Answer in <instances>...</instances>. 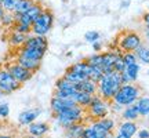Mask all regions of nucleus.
I'll return each mask as SVG.
<instances>
[{
  "instance_id": "obj_1",
  "label": "nucleus",
  "mask_w": 149,
  "mask_h": 138,
  "mask_svg": "<svg viewBox=\"0 0 149 138\" xmlns=\"http://www.w3.org/2000/svg\"><path fill=\"white\" fill-rule=\"evenodd\" d=\"M97 84H98V89H97L98 95L105 101H112V98L119 90V87L123 84L122 75L116 70H113L111 73H104L101 79L97 82Z\"/></svg>"
},
{
  "instance_id": "obj_2",
  "label": "nucleus",
  "mask_w": 149,
  "mask_h": 138,
  "mask_svg": "<svg viewBox=\"0 0 149 138\" xmlns=\"http://www.w3.org/2000/svg\"><path fill=\"white\" fill-rule=\"evenodd\" d=\"M139 94H141V90L137 86L131 84V83H123L116 91V94L113 95L112 101L122 106H130L134 102L138 101Z\"/></svg>"
},
{
  "instance_id": "obj_3",
  "label": "nucleus",
  "mask_w": 149,
  "mask_h": 138,
  "mask_svg": "<svg viewBox=\"0 0 149 138\" xmlns=\"http://www.w3.org/2000/svg\"><path fill=\"white\" fill-rule=\"evenodd\" d=\"M83 115H84V108L76 104V105L70 106L68 109L57 113L55 117H57V120H58L59 124L66 128V127H69L70 124H73V123L81 122Z\"/></svg>"
},
{
  "instance_id": "obj_4",
  "label": "nucleus",
  "mask_w": 149,
  "mask_h": 138,
  "mask_svg": "<svg viewBox=\"0 0 149 138\" xmlns=\"http://www.w3.org/2000/svg\"><path fill=\"white\" fill-rule=\"evenodd\" d=\"M53 24H54L53 13L50 10H43L42 14L33 21L31 31L37 36H46L50 32V29L53 28Z\"/></svg>"
},
{
  "instance_id": "obj_5",
  "label": "nucleus",
  "mask_w": 149,
  "mask_h": 138,
  "mask_svg": "<svg viewBox=\"0 0 149 138\" xmlns=\"http://www.w3.org/2000/svg\"><path fill=\"white\" fill-rule=\"evenodd\" d=\"M141 44H142V37L135 32H124L119 40V47L124 53H133Z\"/></svg>"
},
{
  "instance_id": "obj_6",
  "label": "nucleus",
  "mask_w": 149,
  "mask_h": 138,
  "mask_svg": "<svg viewBox=\"0 0 149 138\" xmlns=\"http://www.w3.org/2000/svg\"><path fill=\"white\" fill-rule=\"evenodd\" d=\"M88 108V113H90L91 117H95V119H104V117L108 116L109 113V105H108V101L102 100L100 95L93 97V101L90 102V105L87 106Z\"/></svg>"
},
{
  "instance_id": "obj_7",
  "label": "nucleus",
  "mask_w": 149,
  "mask_h": 138,
  "mask_svg": "<svg viewBox=\"0 0 149 138\" xmlns=\"http://www.w3.org/2000/svg\"><path fill=\"white\" fill-rule=\"evenodd\" d=\"M21 87V83H18L13 75L7 69H0V91L4 94H11Z\"/></svg>"
},
{
  "instance_id": "obj_8",
  "label": "nucleus",
  "mask_w": 149,
  "mask_h": 138,
  "mask_svg": "<svg viewBox=\"0 0 149 138\" xmlns=\"http://www.w3.org/2000/svg\"><path fill=\"white\" fill-rule=\"evenodd\" d=\"M43 10H44V8L42 7V4L35 3V4L28 11H25V13H22V14H14V15H15V22H19V24H25V25L32 26L33 21L42 14Z\"/></svg>"
},
{
  "instance_id": "obj_9",
  "label": "nucleus",
  "mask_w": 149,
  "mask_h": 138,
  "mask_svg": "<svg viewBox=\"0 0 149 138\" xmlns=\"http://www.w3.org/2000/svg\"><path fill=\"white\" fill-rule=\"evenodd\" d=\"M7 70L10 72L11 75H13V77L18 82V83H26L28 80L32 79L33 76V72H31V70H28L26 68H24V66H21L19 64H10L8 66H7Z\"/></svg>"
},
{
  "instance_id": "obj_10",
  "label": "nucleus",
  "mask_w": 149,
  "mask_h": 138,
  "mask_svg": "<svg viewBox=\"0 0 149 138\" xmlns=\"http://www.w3.org/2000/svg\"><path fill=\"white\" fill-rule=\"evenodd\" d=\"M91 127H93V130L95 131L97 137L101 138L105 133L113 130V127H115V122H113L112 119H107V117H104V119H98L97 122H94L93 124H91Z\"/></svg>"
},
{
  "instance_id": "obj_11",
  "label": "nucleus",
  "mask_w": 149,
  "mask_h": 138,
  "mask_svg": "<svg viewBox=\"0 0 149 138\" xmlns=\"http://www.w3.org/2000/svg\"><path fill=\"white\" fill-rule=\"evenodd\" d=\"M24 47H29V48H37V50H43V51H47L48 47V42L44 36H28L25 43L22 44Z\"/></svg>"
},
{
  "instance_id": "obj_12",
  "label": "nucleus",
  "mask_w": 149,
  "mask_h": 138,
  "mask_svg": "<svg viewBox=\"0 0 149 138\" xmlns=\"http://www.w3.org/2000/svg\"><path fill=\"white\" fill-rule=\"evenodd\" d=\"M117 57H119V53H115V51H108V53H102V65L101 69L104 73H111L113 72V65L116 62Z\"/></svg>"
},
{
  "instance_id": "obj_13",
  "label": "nucleus",
  "mask_w": 149,
  "mask_h": 138,
  "mask_svg": "<svg viewBox=\"0 0 149 138\" xmlns=\"http://www.w3.org/2000/svg\"><path fill=\"white\" fill-rule=\"evenodd\" d=\"M73 105H76V102L73 100H62V98H57V97H53L51 102H50V108H51L54 115H57V113L65 111Z\"/></svg>"
},
{
  "instance_id": "obj_14",
  "label": "nucleus",
  "mask_w": 149,
  "mask_h": 138,
  "mask_svg": "<svg viewBox=\"0 0 149 138\" xmlns=\"http://www.w3.org/2000/svg\"><path fill=\"white\" fill-rule=\"evenodd\" d=\"M138 73H139V65L135 62V64H131L126 66L124 70L122 73V83H133L137 80L138 77Z\"/></svg>"
},
{
  "instance_id": "obj_15",
  "label": "nucleus",
  "mask_w": 149,
  "mask_h": 138,
  "mask_svg": "<svg viewBox=\"0 0 149 138\" xmlns=\"http://www.w3.org/2000/svg\"><path fill=\"white\" fill-rule=\"evenodd\" d=\"M44 54H46V51H43V50L29 48V47H24V46H21L18 55L25 57V58H28V59H33V61H39V62H42V59L44 58Z\"/></svg>"
},
{
  "instance_id": "obj_16",
  "label": "nucleus",
  "mask_w": 149,
  "mask_h": 138,
  "mask_svg": "<svg viewBox=\"0 0 149 138\" xmlns=\"http://www.w3.org/2000/svg\"><path fill=\"white\" fill-rule=\"evenodd\" d=\"M48 130H50V127H48L47 123L33 122L31 124H28V133H29V135H33V137H37V138L43 137Z\"/></svg>"
},
{
  "instance_id": "obj_17",
  "label": "nucleus",
  "mask_w": 149,
  "mask_h": 138,
  "mask_svg": "<svg viewBox=\"0 0 149 138\" xmlns=\"http://www.w3.org/2000/svg\"><path fill=\"white\" fill-rule=\"evenodd\" d=\"M42 113V111L40 109H29V111H25L22 112L21 115L18 116V122H19V124H22V126H28V124H31V123H33L35 120L37 119V116Z\"/></svg>"
},
{
  "instance_id": "obj_18",
  "label": "nucleus",
  "mask_w": 149,
  "mask_h": 138,
  "mask_svg": "<svg viewBox=\"0 0 149 138\" xmlns=\"http://www.w3.org/2000/svg\"><path fill=\"white\" fill-rule=\"evenodd\" d=\"M76 89L77 91H83V93H88V94H97V89H98V84H97L95 80L93 79H87L83 80V82H80L76 84Z\"/></svg>"
},
{
  "instance_id": "obj_19",
  "label": "nucleus",
  "mask_w": 149,
  "mask_h": 138,
  "mask_svg": "<svg viewBox=\"0 0 149 138\" xmlns=\"http://www.w3.org/2000/svg\"><path fill=\"white\" fill-rule=\"evenodd\" d=\"M68 69L73 70V72H77V73L84 75V76H87V77H90L91 70H93V66H91L90 64H87V62H86V59H84V61H80V62H76V64L70 65Z\"/></svg>"
},
{
  "instance_id": "obj_20",
  "label": "nucleus",
  "mask_w": 149,
  "mask_h": 138,
  "mask_svg": "<svg viewBox=\"0 0 149 138\" xmlns=\"http://www.w3.org/2000/svg\"><path fill=\"white\" fill-rule=\"evenodd\" d=\"M93 94H88V93H83V91H76L73 95V101L77 104V105L83 106V108H87L90 105V102L93 101Z\"/></svg>"
},
{
  "instance_id": "obj_21",
  "label": "nucleus",
  "mask_w": 149,
  "mask_h": 138,
  "mask_svg": "<svg viewBox=\"0 0 149 138\" xmlns=\"http://www.w3.org/2000/svg\"><path fill=\"white\" fill-rule=\"evenodd\" d=\"M17 64H19L21 66L26 68L28 70H31V72L35 73L37 69L40 68V64H42V62H39V61H33V59H28V58H25V57L18 55V57H17Z\"/></svg>"
},
{
  "instance_id": "obj_22",
  "label": "nucleus",
  "mask_w": 149,
  "mask_h": 138,
  "mask_svg": "<svg viewBox=\"0 0 149 138\" xmlns=\"http://www.w3.org/2000/svg\"><path fill=\"white\" fill-rule=\"evenodd\" d=\"M137 130H138L137 124L134 122H131V120H127V122H124L120 124V127H119V134H123V135H127V137L131 138L133 135H135Z\"/></svg>"
},
{
  "instance_id": "obj_23",
  "label": "nucleus",
  "mask_w": 149,
  "mask_h": 138,
  "mask_svg": "<svg viewBox=\"0 0 149 138\" xmlns=\"http://www.w3.org/2000/svg\"><path fill=\"white\" fill-rule=\"evenodd\" d=\"M83 130H84V126L80 122L73 123V124H70L69 127H66V135L69 138H81Z\"/></svg>"
},
{
  "instance_id": "obj_24",
  "label": "nucleus",
  "mask_w": 149,
  "mask_h": 138,
  "mask_svg": "<svg viewBox=\"0 0 149 138\" xmlns=\"http://www.w3.org/2000/svg\"><path fill=\"white\" fill-rule=\"evenodd\" d=\"M64 77L66 80L72 82L73 84H77V83H80V82H83V80L87 79V76H84V75H81V73H77V72H73V70H70V69H66V72L64 73Z\"/></svg>"
},
{
  "instance_id": "obj_25",
  "label": "nucleus",
  "mask_w": 149,
  "mask_h": 138,
  "mask_svg": "<svg viewBox=\"0 0 149 138\" xmlns=\"http://www.w3.org/2000/svg\"><path fill=\"white\" fill-rule=\"evenodd\" d=\"M55 90L68 91V90H77V89H76V84H73L72 82L66 80L64 76H62V77H59V79L55 82Z\"/></svg>"
},
{
  "instance_id": "obj_26",
  "label": "nucleus",
  "mask_w": 149,
  "mask_h": 138,
  "mask_svg": "<svg viewBox=\"0 0 149 138\" xmlns=\"http://www.w3.org/2000/svg\"><path fill=\"white\" fill-rule=\"evenodd\" d=\"M26 37H28V35H24V33H19L14 31L10 36V44L11 46H15V47H21L22 44L25 43Z\"/></svg>"
},
{
  "instance_id": "obj_27",
  "label": "nucleus",
  "mask_w": 149,
  "mask_h": 138,
  "mask_svg": "<svg viewBox=\"0 0 149 138\" xmlns=\"http://www.w3.org/2000/svg\"><path fill=\"white\" fill-rule=\"evenodd\" d=\"M138 106H137V104L135 105H130L128 108H126L124 111H123V117L124 119H127V120H135V119H138Z\"/></svg>"
},
{
  "instance_id": "obj_28",
  "label": "nucleus",
  "mask_w": 149,
  "mask_h": 138,
  "mask_svg": "<svg viewBox=\"0 0 149 138\" xmlns=\"http://www.w3.org/2000/svg\"><path fill=\"white\" fill-rule=\"evenodd\" d=\"M35 3H36V0H19L15 7V10H14V14H22V13H25V11L29 10Z\"/></svg>"
},
{
  "instance_id": "obj_29",
  "label": "nucleus",
  "mask_w": 149,
  "mask_h": 138,
  "mask_svg": "<svg viewBox=\"0 0 149 138\" xmlns=\"http://www.w3.org/2000/svg\"><path fill=\"white\" fill-rule=\"evenodd\" d=\"M137 106H138L139 115L148 116L149 115V97H142V98H139L138 102H137Z\"/></svg>"
},
{
  "instance_id": "obj_30",
  "label": "nucleus",
  "mask_w": 149,
  "mask_h": 138,
  "mask_svg": "<svg viewBox=\"0 0 149 138\" xmlns=\"http://www.w3.org/2000/svg\"><path fill=\"white\" fill-rule=\"evenodd\" d=\"M135 55H137V58H139L142 62L149 64V47L141 44V46L135 50Z\"/></svg>"
},
{
  "instance_id": "obj_31",
  "label": "nucleus",
  "mask_w": 149,
  "mask_h": 138,
  "mask_svg": "<svg viewBox=\"0 0 149 138\" xmlns=\"http://www.w3.org/2000/svg\"><path fill=\"white\" fill-rule=\"evenodd\" d=\"M0 22H1V25H4V26L14 25V24H15V15H14V13L6 11L4 14H3V17L0 18Z\"/></svg>"
},
{
  "instance_id": "obj_32",
  "label": "nucleus",
  "mask_w": 149,
  "mask_h": 138,
  "mask_svg": "<svg viewBox=\"0 0 149 138\" xmlns=\"http://www.w3.org/2000/svg\"><path fill=\"white\" fill-rule=\"evenodd\" d=\"M86 62L87 64H90L91 66H98V68H101L102 65V54H93L90 57H87L86 58Z\"/></svg>"
},
{
  "instance_id": "obj_33",
  "label": "nucleus",
  "mask_w": 149,
  "mask_h": 138,
  "mask_svg": "<svg viewBox=\"0 0 149 138\" xmlns=\"http://www.w3.org/2000/svg\"><path fill=\"white\" fill-rule=\"evenodd\" d=\"M19 0H3L1 3V7L4 8V11H8V13H14L17 4H18Z\"/></svg>"
},
{
  "instance_id": "obj_34",
  "label": "nucleus",
  "mask_w": 149,
  "mask_h": 138,
  "mask_svg": "<svg viewBox=\"0 0 149 138\" xmlns=\"http://www.w3.org/2000/svg\"><path fill=\"white\" fill-rule=\"evenodd\" d=\"M122 59H123V62H124V65L128 66V65L137 62V55H135V53H124V54H122Z\"/></svg>"
},
{
  "instance_id": "obj_35",
  "label": "nucleus",
  "mask_w": 149,
  "mask_h": 138,
  "mask_svg": "<svg viewBox=\"0 0 149 138\" xmlns=\"http://www.w3.org/2000/svg\"><path fill=\"white\" fill-rule=\"evenodd\" d=\"M14 31H15V32H19V33H24V35H29V33L32 32L29 25L19 24V22H15V24H14Z\"/></svg>"
},
{
  "instance_id": "obj_36",
  "label": "nucleus",
  "mask_w": 149,
  "mask_h": 138,
  "mask_svg": "<svg viewBox=\"0 0 149 138\" xmlns=\"http://www.w3.org/2000/svg\"><path fill=\"white\" fill-rule=\"evenodd\" d=\"M84 39L87 40V42L94 43V42H97V40L100 39V33L97 32V31H88V32L84 35Z\"/></svg>"
},
{
  "instance_id": "obj_37",
  "label": "nucleus",
  "mask_w": 149,
  "mask_h": 138,
  "mask_svg": "<svg viewBox=\"0 0 149 138\" xmlns=\"http://www.w3.org/2000/svg\"><path fill=\"white\" fill-rule=\"evenodd\" d=\"M124 68H126V65H124V62H123V59H122V54H119L116 62L113 65V69H115L116 72H119V73H122L123 70H124Z\"/></svg>"
},
{
  "instance_id": "obj_38",
  "label": "nucleus",
  "mask_w": 149,
  "mask_h": 138,
  "mask_svg": "<svg viewBox=\"0 0 149 138\" xmlns=\"http://www.w3.org/2000/svg\"><path fill=\"white\" fill-rule=\"evenodd\" d=\"M81 138H98L97 137L95 131L93 130V127H84V130H83V134H81Z\"/></svg>"
},
{
  "instance_id": "obj_39",
  "label": "nucleus",
  "mask_w": 149,
  "mask_h": 138,
  "mask_svg": "<svg viewBox=\"0 0 149 138\" xmlns=\"http://www.w3.org/2000/svg\"><path fill=\"white\" fill-rule=\"evenodd\" d=\"M10 115V108L7 104H0V117H7Z\"/></svg>"
},
{
  "instance_id": "obj_40",
  "label": "nucleus",
  "mask_w": 149,
  "mask_h": 138,
  "mask_svg": "<svg viewBox=\"0 0 149 138\" xmlns=\"http://www.w3.org/2000/svg\"><path fill=\"white\" fill-rule=\"evenodd\" d=\"M139 138H149V130H141L138 133Z\"/></svg>"
},
{
  "instance_id": "obj_41",
  "label": "nucleus",
  "mask_w": 149,
  "mask_h": 138,
  "mask_svg": "<svg viewBox=\"0 0 149 138\" xmlns=\"http://www.w3.org/2000/svg\"><path fill=\"white\" fill-rule=\"evenodd\" d=\"M93 48H94V51H101V48H102V46H101V43H98V40L97 42H94L93 43Z\"/></svg>"
},
{
  "instance_id": "obj_42",
  "label": "nucleus",
  "mask_w": 149,
  "mask_h": 138,
  "mask_svg": "<svg viewBox=\"0 0 149 138\" xmlns=\"http://www.w3.org/2000/svg\"><path fill=\"white\" fill-rule=\"evenodd\" d=\"M142 20H144V22L146 24V26H149V13H145L144 17H142Z\"/></svg>"
},
{
  "instance_id": "obj_43",
  "label": "nucleus",
  "mask_w": 149,
  "mask_h": 138,
  "mask_svg": "<svg viewBox=\"0 0 149 138\" xmlns=\"http://www.w3.org/2000/svg\"><path fill=\"white\" fill-rule=\"evenodd\" d=\"M101 138H115V135H113V133H112V131H108V133H105Z\"/></svg>"
},
{
  "instance_id": "obj_44",
  "label": "nucleus",
  "mask_w": 149,
  "mask_h": 138,
  "mask_svg": "<svg viewBox=\"0 0 149 138\" xmlns=\"http://www.w3.org/2000/svg\"><path fill=\"white\" fill-rule=\"evenodd\" d=\"M4 13H6L4 8H3V7H1V4H0V18L3 17V14H4Z\"/></svg>"
},
{
  "instance_id": "obj_45",
  "label": "nucleus",
  "mask_w": 149,
  "mask_h": 138,
  "mask_svg": "<svg viewBox=\"0 0 149 138\" xmlns=\"http://www.w3.org/2000/svg\"><path fill=\"white\" fill-rule=\"evenodd\" d=\"M115 138H130V137H127V135H123V134H117Z\"/></svg>"
},
{
  "instance_id": "obj_46",
  "label": "nucleus",
  "mask_w": 149,
  "mask_h": 138,
  "mask_svg": "<svg viewBox=\"0 0 149 138\" xmlns=\"http://www.w3.org/2000/svg\"><path fill=\"white\" fill-rule=\"evenodd\" d=\"M145 35H146V37H148V40H149V26H146V29L144 31Z\"/></svg>"
},
{
  "instance_id": "obj_47",
  "label": "nucleus",
  "mask_w": 149,
  "mask_h": 138,
  "mask_svg": "<svg viewBox=\"0 0 149 138\" xmlns=\"http://www.w3.org/2000/svg\"><path fill=\"white\" fill-rule=\"evenodd\" d=\"M24 138H37V137H33V135H26V137H24Z\"/></svg>"
},
{
  "instance_id": "obj_48",
  "label": "nucleus",
  "mask_w": 149,
  "mask_h": 138,
  "mask_svg": "<svg viewBox=\"0 0 149 138\" xmlns=\"http://www.w3.org/2000/svg\"><path fill=\"white\" fill-rule=\"evenodd\" d=\"M0 138H11V137H8V135H0Z\"/></svg>"
},
{
  "instance_id": "obj_49",
  "label": "nucleus",
  "mask_w": 149,
  "mask_h": 138,
  "mask_svg": "<svg viewBox=\"0 0 149 138\" xmlns=\"http://www.w3.org/2000/svg\"><path fill=\"white\" fill-rule=\"evenodd\" d=\"M1 97H3V93H1V91H0V98H1Z\"/></svg>"
},
{
  "instance_id": "obj_50",
  "label": "nucleus",
  "mask_w": 149,
  "mask_h": 138,
  "mask_svg": "<svg viewBox=\"0 0 149 138\" xmlns=\"http://www.w3.org/2000/svg\"><path fill=\"white\" fill-rule=\"evenodd\" d=\"M1 3H3V0H0V4H1Z\"/></svg>"
}]
</instances>
